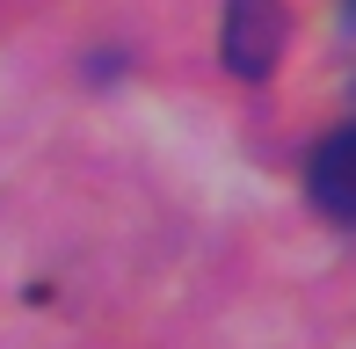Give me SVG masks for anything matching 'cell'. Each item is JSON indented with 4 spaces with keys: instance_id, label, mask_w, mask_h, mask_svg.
<instances>
[{
    "instance_id": "3957f363",
    "label": "cell",
    "mask_w": 356,
    "mask_h": 349,
    "mask_svg": "<svg viewBox=\"0 0 356 349\" xmlns=\"http://www.w3.org/2000/svg\"><path fill=\"white\" fill-rule=\"evenodd\" d=\"M349 8H356V0H349Z\"/></svg>"
},
{
    "instance_id": "7a4b0ae2",
    "label": "cell",
    "mask_w": 356,
    "mask_h": 349,
    "mask_svg": "<svg viewBox=\"0 0 356 349\" xmlns=\"http://www.w3.org/2000/svg\"><path fill=\"white\" fill-rule=\"evenodd\" d=\"M305 197H313L327 218L356 226V124H342V131H327L313 146V161H305Z\"/></svg>"
},
{
    "instance_id": "6da1fadb",
    "label": "cell",
    "mask_w": 356,
    "mask_h": 349,
    "mask_svg": "<svg viewBox=\"0 0 356 349\" xmlns=\"http://www.w3.org/2000/svg\"><path fill=\"white\" fill-rule=\"evenodd\" d=\"M291 44V15L284 0H225V22H218V58L225 73L240 81H269Z\"/></svg>"
}]
</instances>
